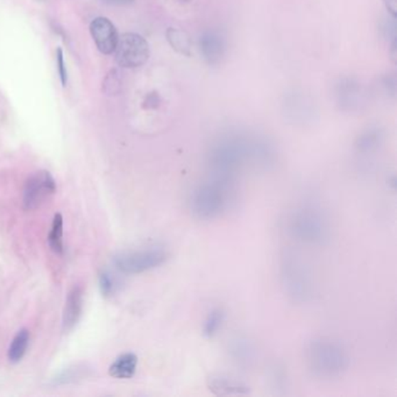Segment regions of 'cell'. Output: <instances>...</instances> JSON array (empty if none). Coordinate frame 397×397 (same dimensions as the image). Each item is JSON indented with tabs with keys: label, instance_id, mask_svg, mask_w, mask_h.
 Masks as SVG:
<instances>
[{
	"label": "cell",
	"instance_id": "1",
	"mask_svg": "<svg viewBox=\"0 0 397 397\" xmlns=\"http://www.w3.org/2000/svg\"><path fill=\"white\" fill-rule=\"evenodd\" d=\"M234 182L211 176L192 190L189 205L192 215L202 221H212L226 212L233 201Z\"/></svg>",
	"mask_w": 397,
	"mask_h": 397
},
{
	"label": "cell",
	"instance_id": "2",
	"mask_svg": "<svg viewBox=\"0 0 397 397\" xmlns=\"http://www.w3.org/2000/svg\"><path fill=\"white\" fill-rule=\"evenodd\" d=\"M307 362L314 378L334 380L345 374L351 360L340 344L327 338H317L307 345Z\"/></svg>",
	"mask_w": 397,
	"mask_h": 397
},
{
	"label": "cell",
	"instance_id": "3",
	"mask_svg": "<svg viewBox=\"0 0 397 397\" xmlns=\"http://www.w3.org/2000/svg\"><path fill=\"white\" fill-rule=\"evenodd\" d=\"M285 231L297 243L323 246L331 238L330 221L323 212L311 206L295 208L285 221Z\"/></svg>",
	"mask_w": 397,
	"mask_h": 397
},
{
	"label": "cell",
	"instance_id": "4",
	"mask_svg": "<svg viewBox=\"0 0 397 397\" xmlns=\"http://www.w3.org/2000/svg\"><path fill=\"white\" fill-rule=\"evenodd\" d=\"M280 277L285 294L295 303L305 305L314 297V283L311 270L294 250H287L282 254Z\"/></svg>",
	"mask_w": 397,
	"mask_h": 397
},
{
	"label": "cell",
	"instance_id": "5",
	"mask_svg": "<svg viewBox=\"0 0 397 397\" xmlns=\"http://www.w3.org/2000/svg\"><path fill=\"white\" fill-rule=\"evenodd\" d=\"M168 259L166 250L153 247L146 250L122 252L113 258L115 267L125 274H141L161 266Z\"/></svg>",
	"mask_w": 397,
	"mask_h": 397
},
{
	"label": "cell",
	"instance_id": "6",
	"mask_svg": "<svg viewBox=\"0 0 397 397\" xmlns=\"http://www.w3.org/2000/svg\"><path fill=\"white\" fill-rule=\"evenodd\" d=\"M115 61L119 67L135 69L144 65L149 58L151 48L147 40L137 33H126L119 36L118 45L115 51Z\"/></svg>",
	"mask_w": 397,
	"mask_h": 397
},
{
	"label": "cell",
	"instance_id": "7",
	"mask_svg": "<svg viewBox=\"0 0 397 397\" xmlns=\"http://www.w3.org/2000/svg\"><path fill=\"white\" fill-rule=\"evenodd\" d=\"M56 181L47 170H40L33 174L26 181L23 188V208L34 210L45 203L46 199L56 192Z\"/></svg>",
	"mask_w": 397,
	"mask_h": 397
},
{
	"label": "cell",
	"instance_id": "8",
	"mask_svg": "<svg viewBox=\"0 0 397 397\" xmlns=\"http://www.w3.org/2000/svg\"><path fill=\"white\" fill-rule=\"evenodd\" d=\"M90 34L98 51L104 55L115 53L118 45L119 34L115 26L107 18L98 16L90 23Z\"/></svg>",
	"mask_w": 397,
	"mask_h": 397
},
{
	"label": "cell",
	"instance_id": "9",
	"mask_svg": "<svg viewBox=\"0 0 397 397\" xmlns=\"http://www.w3.org/2000/svg\"><path fill=\"white\" fill-rule=\"evenodd\" d=\"M206 386L217 396H239L250 394V387L239 379L228 374H211L206 379Z\"/></svg>",
	"mask_w": 397,
	"mask_h": 397
},
{
	"label": "cell",
	"instance_id": "10",
	"mask_svg": "<svg viewBox=\"0 0 397 397\" xmlns=\"http://www.w3.org/2000/svg\"><path fill=\"white\" fill-rule=\"evenodd\" d=\"M83 289L75 285L68 294L62 316V329L64 332H70L80 322L83 311Z\"/></svg>",
	"mask_w": 397,
	"mask_h": 397
},
{
	"label": "cell",
	"instance_id": "11",
	"mask_svg": "<svg viewBox=\"0 0 397 397\" xmlns=\"http://www.w3.org/2000/svg\"><path fill=\"white\" fill-rule=\"evenodd\" d=\"M225 40L221 33L216 31H205L199 38V48L205 61L210 65H216L224 58Z\"/></svg>",
	"mask_w": 397,
	"mask_h": 397
},
{
	"label": "cell",
	"instance_id": "12",
	"mask_svg": "<svg viewBox=\"0 0 397 397\" xmlns=\"http://www.w3.org/2000/svg\"><path fill=\"white\" fill-rule=\"evenodd\" d=\"M228 354L239 366H248L254 359V347L250 340L235 337L228 343Z\"/></svg>",
	"mask_w": 397,
	"mask_h": 397
},
{
	"label": "cell",
	"instance_id": "13",
	"mask_svg": "<svg viewBox=\"0 0 397 397\" xmlns=\"http://www.w3.org/2000/svg\"><path fill=\"white\" fill-rule=\"evenodd\" d=\"M138 367V356L134 353H124L115 359L109 369V374L115 379H131Z\"/></svg>",
	"mask_w": 397,
	"mask_h": 397
},
{
	"label": "cell",
	"instance_id": "14",
	"mask_svg": "<svg viewBox=\"0 0 397 397\" xmlns=\"http://www.w3.org/2000/svg\"><path fill=\"white\" fill-rule=\"evenodd\" d=\"M166 41L174 51L183 55V56H191L192 42L188 33L182 29L169 27L166 32Z\"/></svg>",
	"mask_w": 397,
	"mask_h": 397
},
{
	"label": "cell",
	"instance_id": "15",
	"mask_svg": "<svg viewBox=\"0 0 397 397\" xmlns=\"http://www.w3.org/2000/svg\"><path fill=\"white\" fill-rule=\"evenodd\" d=\"M29 339H31V334L27 329H21L16 332L7 352L11 364H18L23 360L28 349Z\"/></svg>",
	"mask_w": 397,
	"mask_h": 397
},
{
	"label": "cell",
	"instance_id": "16",
	"mask_svg": "<svg viewBox=\"0 0 397 397\" xmlns=\"http://www.w3.org/2000/svg\"><path fill=\"white\" fill-rule=\"evenodd\" d=\"M48 245L55 254L62 255L64 253L63 217L61 213H56L54 216L51 232L48 234Z\"/></svg>",
	"mask_w": 397,
	"mask_h": 397
},
{
	"label": "cell",
	"instance_id": "17",
	"mask_svg": "<svg viewBox=\"0 0 397 397\" xmlns=\"http://www.w3.org/2000/svg\"><path fill=\"white\" fill-rule=\"evenodd\" d=\"M225 318H226V314L223 309L217 307V309L210 311L204 320L203 334L206 338H213L224 325Z\"/></svg>",
	"mask_w": 397,
	"mask_h": 397
},
{
	"label": "cell",
	"instance_id": "18",
	"mask_svg": "<svg viewBox=\"0 0 397 397\" xmlns=\"http://www.w3.org/2000/svg\"><path fill=\"white\" fill-rule=\"evenodd\" d=\"M380 140H381V137L378 132H366L365 134H362L359 138L356 147L359 151L364 152V153L374 151L375 148H378L380 144Z\"/></svg>",
	"mask_w": 397,
	"mask_h": 397
},
{
	"label": "cell",
	"instance_id": "19",
	"mask_svg": "<svg viewBox=\"0 0 397 397\" xmlns=\"http://www.w3.org/2000/svg\"><path fill=\"white\" fill-rule=\"evenodd\" d=\"M270 374H269V383L272 389H275L276 393L280 389H287V375L285 369L280 365L272 366Z\"/></svg>",
	"mask_w": 397,
	"mask_h": 397
},
{
	"label": "cell",
	"instance_id": "20",
	"mask_svg": "<svg viewBox=\"0 0 397 397\" xmlns=\"http://www.w3.org/2000/svg\"><path fill=\"white\" fill-rule=\"evenodd\" d=\"M98 282H100V292L104 297H110L115 294V281L111 272H107V270L100 272Z\"/></svg>",
	"mask_w": 397,
	"mask_h": 397
},
{
	"label": "cell",
	"instance_id": "21",
	"mask_svg": "<svg viewBox=\"0 0 397 397\" xmlns=\"http://www.w3.org/2000/svg\"><path fill=\"white\" fill-rule=\"evenodd\" d=\"M56 67H58V77L61 80L62 87L65 88L68 84V70L62 48L56 49Z\"/></svg>",
	"mask_w": 397,
	"mask_h": 397
},
{
	"label": "cell",
	"instance_id": "22",
	"mask_svg": "<svg viewBox=\"0 0 397 397\" xmlns=\"http://www.w3.org/2000/svg\"><path fill=\"white\" fill-rule=\"evenodd\" d=\"M120 85V80H119L118 74L117 71L111 70L107 76H106L105 80H104V91L109 95H112V93L117 92L115 88H119Z\"/></svg>",
	"mask_w": 397,
	"mask_h": 397
},
{
	"label": "cell",
	"instance_id": "23",
	"mask_svg": "<svg viewBox=\"0 0 397 397\" xmlns=\"http://www.w3.org/2000/svg\"><path fill=\"white\" fill-rule=\"evenodd\" d=\"M384 7L388 13L391 14V18L396 19L397 16V0H382Z\"/></svg>",
	"mask_w": 397,
	"mask_h": 397
},
{
	"label": "cell",
	"instance_id": "24",
	"mask_svg": "<svg viewBox=\"0 0 397 397\" xmlns=\"http://www.w3.org/2000/svg\"><path fill=\"white\" fill-rule=\"evenodd\" d=\"M102 1L107 5H112V6H125V5L134 3V0H102Z\"/></svg>",
	"mask_w": 397,
	"mask_h": 397
},
{
	"label": "cell",
	"instance_id": "25",
	"mask_svg": "<svg viewBox=\"0 0 397 397\" xmlns=\"http://www.w3.org/2000/svg\"><path fill=\"white\" fill-rule=\"evenodd\" d=\"M391 61L394 62V63H396V58H397L396 38H393V41H391Z\"/></svg>",
	"mask_w": 397,
	"mask_h": 397
}]
</instances>
